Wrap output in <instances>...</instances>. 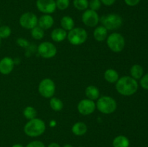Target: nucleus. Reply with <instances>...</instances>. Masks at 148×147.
<instances>
[{"label":"nucleus","instance_id":"1","mask_svg":"<svg viewBox=\"0 0 148 147\" xmlns=\"http://www.w3.org/2000/svg\"><path fill=\"white\" fill-rule=\"evenodd\" d=\"M138 87L137 81L130 76L120 77L116 82V89L118 93L123 96L133 95L137 92Z\"/></svg>","mask_w":148,"mask_h":147},{"label":"nucleus","instance_id":"2","mask_svg":"<svg viewBox=\"0 0 148 147\" xmlns=\"http://www.w3.org/2000/svg\"><path fill=\"white\" fill-rule=\"evenodd\" d=\"M46 123L40 118H33L26 122L24 126V133L31 138L38 137L43 135L46 131Z\"/></svg>","mask_w":148,"mask_h":147},{"label":"nucleus","instance_id":"3","mask_svg":"<svg viewBox=\"0 0 148 147\" xmlns=\"http://www.w3.org/2000/svg\"><path fill=\"white\" fill-rule=\"evenodd\" d=\"M100 22L108 30H115L122 26L123 18L119 14L110 13L100 17Z\"/></svg>","mask_w":148,"mask_h":147},{"label":"nucleus","instance_id":"4","mask_svg":"<svg viewBox=\"0 0 148 147\" xmlns=\"http://www.w3.org/2000/svg\"><path fill=\"white\" fill-rule=\"evenodd\" d=\"M96 108L103 114L108 115L116 111L117 103L115 99L110 96H102L97 100Z\"/></svg>","mask_w":148,"mask_h":147},{"label":"nucleus","instance_id":"5","mask_svg":"<svg viewBox=\"0 0 148 147\" xmlns=\"http://www.w3.org/2000/svg\"><path fill=\"white\" fill-rule=\"evenodd\" d=\"M107 46L111 51L114 53H120L125 47V39L121 34L113 33L106 38Z\"/></svg>","mask_w":148,"mask_h":147},{"label":"nucleus","instance_id":"6","mask_svg":"<svg viewBox=\"0 0 148 147\" xmlns=\"http://www.w3.org/2000/svg\"><path fill=\"white\" fill-rule=\"evenodd\" d=\"M67 39L74 46H79L85 43L88 39V33L82 27H74L67 33Z\"/></svg>","mask_w":148,"mask_h":147},{"label":"nucleus","instance_id":"7","mask_svg":"<svg viewBox=\"0 0 148 147\" xmlns=\"http://www.w3.org/2000/svg\"><path fill=\"white\" fill-rule=\"evenodd\" d=\"M56 92V85L51 79L45 78L42 79L38 85V92L42 97L45 98L53 97Z\"/></svg>","mask_w":148,"mask_h":147},{"label":"nucleus","instance_id":"8","mask_svg":"<svg viewBox=\"0 0 148 147\" xmlns=\"http://www.w3.org/2000/svg\"><path fill=\"white\" fill-rule=\"evenodd\" d=\"M38 21V18L37 15L30 12L23 13L19 19V23L20 26L26 30H32L33 27L37 26Z\"/></svg>","mask_w":148,"mask_h":147},{"label":"nucleus","instance_id":"9","mask_svg":"<svg viewBox=\"0 0 148 147\" xmlns=\"http://www.w3.org/2000/svg\"><path fill=\"white\" fill-rule=\"evenodd\" d=\"M39 55L43 59H51L57 53V48L53 43L49 41L42 42L38 47Z\"/></svg>","mask_w":148,"mask_h":147},{"label":"nucleus","instance_id":"10","mask_svg":"<svg viewBox=\"0 0 148 147\" xmlns=\"http://www.w3.org/2000/svg\"><path fill=\"white\" fill-rule=\"evenodd\" d=\"M82 21L85 25L90 27L97 26L100 22V17L98 12L90 9L85 10L82 15Z\"/></svg>","mask_w":148,"mask_h":147},{"label":"nucleus","instance_id":"11","mask_svg":"<svg viewBox=\"0 0 148 147\" xmlns=\"http://www.w3.org/2000/svg\"><path fill=\"white\" fill-rule=\"evenodd\" d=\"M38 10L44 14H51L56 10V0H36Z\"/></svg>","mask_w":148,"mask_h":147},{"label":"nucleus","instance_id":"12","mask_svg":"<svg viewBox=\"0 0 148 147\" xmlns=\"http://www.w3.org/2000/svg\"><path fill=\"white\" fill-rule=\"evenodd\" d=\"M96 109V104L90 99H83L77 105V110L82 115H90L93 113Z\"/></svg>","mask_w":148,"mask_h":147},{"label":"nucleus","instance_id":"13","mask_svg":"<svg viewBox=\"0 0 148 147\" xmlns=\"http://www.w3.org/2000/svg\"><path fill=\"white\" fill-rule=\"evenodd\" d=\"M14 66V61L12 58L4 57L0 61V73L3 75H8L12 71Z\"/></svg>","mask_w":148,"mask_h":147},{"label":"nucleus","instance_id":"14","mask_svg":"<svg viewBox=\"0 0 148 147\" xmlns=\"http://www.w3.org/2000/svg\"><path fill=\"white\" fill-rule=\"evenodd\" d=\"M54 24L53 17L51 14H43L40 16L38 21V25L43 30H49Z\"/></svg>","mask_w":148,"mask_h":147},{"label":"nucleus","instance_id":"15","mask_svg":"<svg viewBox=\"0 0 148 147\" xmlns=\"http://www.w3.org/2000/svg\"><path fill=\"white\" fill-rule=\"evenodd\" d=\"M67 37V33L66 30L62 29V27L56 28L52 30L51 33V37L53 41L56 43H60V42L64 41Z\"/></svg>","mask_w":148,"mask_h":147},{"label":"nucleus","instance_id":"16","mask_svg":"<svg viewBox=\"0 0 148 147\" xmlns=\"http://www.w3.org/2000/svg\"><path fill=\"white\" fill-rule=\"evenodd\" d=\"M93 37L97 41H104L108 37V30L103 25L98 26L94 30Z\"/></svg>","mask_w":148,"mask_h":147},{"label":"nucleus","instance_id":"17","mask_svg":"<svg viewBox=\"0 0 148 147\" xmlns=\"http://www.w3.org/2000/svg\"><path fill=\"white\" fill-rule=\"evenodd\" d=\"M88 131L87 125L83 122H77L74 124L72 127V132L77 136H82L85 135Z\"/></svg>","mask_w":148,"mask_h":147},{"label":"nucleus","instance_id":"18","mask_svg":"<svg viewBox=\"0 0 148 147\" xmlns=\"http://www.w3.org/2000/svg\"><path fill=\"white\" fill-rule=\"evenodd\" d=\"M130 142L129 138L124 135H117L112 142L113 147H130Z\"/></svg>","mask_w":148,"mask_h":147},{"label":"nucleus","instance_id":"19","mask_svg":"<svg viewBox=\"0 0 148 147\" xmlns=\"http://www.w3.org/2000/svg\"><path fill=\"white\" fill-rule=\"evenodd\" d=\"M85 95L88 99L95 100L100 97V91L98 87L93 85H90L85 89Z\"/></svg>","mask_w":148,"mask_h":147},{"label":"nucleus","instance_id":"20","mask_svg":"<svg viewBox=\"0 0 148 147\" xmlns=\"http://www.w3.org/2000/svg\"><path fill=\"white\" fill-rule=\"evenodd\" d=\"M104 79L109 83H116L119 79V73L113 69H108L104 72Z\"/></svg>","mask_w":148,"mask_h":147},{"label":"nucleus","instance_id":"21","mask_svg":"<svg viewBox=\"0 0 148 147\" xmlns=\"http://www.w3.org/2000/svg\"><path fill=\"white\" fill-rule=\"evenodd\" d=\"M61 27L66 31H70L75 27V21L70 16H64L60 21Z\"/></svg>","mask_w":148,"mask_h":147},{"label":"nucleus","instance_id":"22","mask_svg":"<svg viewBox=\"0 0 148 147\" xmlns=\"http://www.w3.org/2000/svg\"><path fill=\"white\" fill-rule=\"evenodd\" d=\"M130 74L131 76L135 80L140 79L144 75V69L143 66L139 64H134L130 69Z\"/></svg>","mask_w":148,"mask_h":147},{"label":"nucleus","instance_id":"23","mask_svg":"<svg viewBox=\"0 0 148 147\" xmlns=\"http://www.w3.org/2000/svg\"><path fill=\"white\" fill-rule=\"evenodd\" d=\"M49 104H50L51 108L56 112H59L63 109V102L57 97H53L51 98Z\"/></svg>","mask_w":148,"mask_h":147},{"label":"nucleus","instance_id":"24","mask_svg":"<svg viewBox=\"0 0 148 147\" xmlns=\"http://www.w3.org/2000/svg\"><path fill=\"white\" fill-rule=\"evenodd\" d=\"M23 115L25 118L27 120H32L33 118H36L37 116V111L35 109V108L32 106H27L23 110Z\"/></svg>","mask_w":148,"mask_h":147},{"label":"nucleus","instance_id":"25","mask_svg":"<svg viewBox=\"0 0 148 147\" xmlns=\"http://www.w3.org/2000/svg\"><path fill=\"white\" fill-rule=\"evenodd\" d=\"M73 5L76 10L79 11H85L89 7L88 0H73Z\"/></svg>","mask_w":148,"mask_h":147},{"label":"nucleus","instance_id":"26","mask_svg":"<svg viewBox=\"0 0 148 147\" xmlns=\"http://www.w3.org/2000/svg\"><path fill=\"white\" fill-rule=\"evenodd\" d=\"M30 30H31L30 34H31L32 37L36 40H41L44 37V30H43L38 25L36 26Z\"/></svg>","mask_w":148,"mask_h":147},{"label":"nucleus","instance_id":"27","mask_svg":"<svg viewBox=\"0 0 148 147\" xmlns=\"http://www.w3.org/2000/svg\"><path fill=\"white\" fill-rule=\"evenodd\" d=\"M12 33L11 28L8 25H2L0 27V37L1 39L7 38Z\"/></svg>","mask_w":148,"mask_h":147},{"label":"nucleus","instance_id":"28","mask_svg":"<svg viewBox=\"0 0 148 147\" xmlns=\"http://www.w3.org/2000/svg\"><path fill=\"white\" fill-rule=\"evenodd\" d=\"M69 0H56V9L59 10H65L69 7Z\"/></svg>","mask_w":148,"mask_h":147},{"label":"nucleus","instance_id":"29","mask_svg":"<svg viewBox=\"0 0 148 147\" xmlns=\"http://www.w3.org/2000/svg\"><path fill=\"white\" fill-rule=\"evenodd\" d=\"M102 3L100 0H90L89 1V8L93 11L97 12L101 9Z\"/></svg>","mask_w":148,"mask_h":147},{"label":"nucleus","instance_id":"30","mask_svg":"<svg viewBox=\"0 0 148 147\" xmlns=\"http://www.w3.org/2000/svg\"><path fill=\"white\" fill-rule=\"evenodd\" d=\"M140 80V84L141 87L143 88L144 89H146V90H148V73L143 75V77Z\"/></svg>","mask_w":148,"mask_h":147},{"label":"nucleus","instance_id":"31","mask_svg":"<svg viewBox=\"0 0 148 147\" xmlns=\"http://www.w3.org/2000/svg\"><path fill=\"white\" fill-rule=\"evenodd\" d=\"M25 147H46V146L42 141L36 140V141H33L28 143Z\"/></svg>","mask_w":148,"mask_h":147},{"label":"nucleus","instance_id":"32","mask_svg":"<svg viewBox=\"0 0 148 147\" xmlns=\"http://www.w3.org/2000/svg\"><path fill=\"white\" fill-rule=\"evenodd\" d=\"M124 1L127 6L134 7V6H137L141 0H124Z\"/></svg>","mask_w":148,"mask_h":147},{"label":"nucleus","instance_id":"33","mask_svg":"<svg viewBox=\"0 0 148 147\" xmlns=\"http://www.w3.org/2000/svg\"><path fill=\"white\" fill-rule=\"evenodd\" d=\"M17 43L19 46H23V47H25V46H28V42L25 40L24 38H18V40H17Z\"/></svg>","mask_w":148,"mask_h":147},{"label":"nucleus","instance_id":"34","mask_svg":"<svg viewBox=\"0 0 148 147\" xmlns=\"http://www.w3.org/2000/svg\"><path fill=\"white\" fill-rule=\"evenodd\" d=\"M103 5L109 7V6H112L114 3L116 2V0H100Z\"/></svg>","mask_w":148,"mask_h":147},{"label":"nucleus","instance_id":"35","mask_svg":"<svg viewBox=\"0 0 148 147\" xmlns=\"http://www.w3.org/2000/svg\"><path fill=\"white\" fill-rule=\"evenodd\" d=\"M47 147H61V146L59 145L58 143L52 142V143H51V144H49V146H48Z\"/></svg>","mask_w":148,"mask_h":147},{"label":"nucleus","instance_id":"36","mask_svg":"<svg viewBox=\"0 0 148 147\" xmlns=\"http://www.w3.org/2000/svg\"><path fill=\"white\" fill-rule=\"evenodd\" d=\"M12 147H24V146L20 144H14V145H12Z\"/></svg>","mask_w":148,"mask_h":147},{"label":"nucleus","instance_id":"37","mask_svg":"<svg viewBox=\"0 0 148 147\" xmlns=\"http://www.w3.org/2000/svg\"><path fill=\"white\" fill-rule=\"evenodd\" d=\"M62 147H74V146L72 145H71V144H64V145Z\"/></svg>","mask_w":148,"mask_h":147},{"label":"nucleus","instance_id":"38","mask_svg":"<svg viewBox=\"0 0 148 147\" xmlns=\"http://www.w3.org/2000/svg\"><path fill=\"white\" fill-rule=\"evenodd\" d=\"M55 125H56V122H55L54 120H52L51 122H50V125H51V126H54Z\"/></svg>","mask_w":148,"mask_h":147},{"label":"nucleus","instance_id":"39","mask_svg":"<svg viewBox=\"0 0 148 147\" xmlns=\"http://www.w3.org/2000/svg\"><path fill=\"white\" fill-rule=\"evenodd\" d=\"M1 38L0 37V46H1Z\"/></svg>","mask_w":148,"mask_h":147},{"label":"nucleus","instance_id":"40","mask_svg":"<svg viewBox=\"0 0 148 147\" xmlns=\"http://www.w3.org/2000/svg\"><path fill=\"white\" fill-rule=\"evenodd\" d=\"M79 147H84V146H79Z\"/></svg>","mask_w":148,"mask_h":147}]
</instances>
